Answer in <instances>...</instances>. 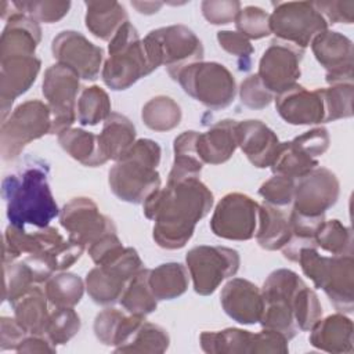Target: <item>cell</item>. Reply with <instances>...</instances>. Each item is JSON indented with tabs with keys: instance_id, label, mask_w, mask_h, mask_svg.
<instances>
[{
	"instance_id": "cell-30",
	"label": "cell",
	"mask_w": 354,
	"mask_h": 354,
	"mask_svg": "<svg viewBox=\"0 0 354 354\" xmlns=\"http://www.w3.org/2000/svg\"><path fill=\"white\" fill-rule=\"evenodd\" d=\"M136 142V127L130 119L122 113L111 112L104 120L98 144L106 160H119Z\"/></svg>"
},
{
	"instance_id": "cell-42",
	"label": "cell",
	"mask_w": 354,
	"mask_h": 354,
	"mask_svg": "<svg viewBox=\"0 0 354 354\" xmlns=\"http://www.w3.org/2000/svg\"><path fill=\"white\" fill-rule=\"evenodd\" d=\"M77 120L83 126H95L111 115V100L100 86L84 87L77 98Z\"/></svg>"
},
{
	"instance_id": "cell-22",
	"label": "cell",
	"mask_w": 354,
	"mask_h": 354,
	"mask_svg": "<svg viewBox=\"0 0 354 354\" xmlns=\"http://www.w3.org/2000/svg\"><path fill=\"white\" fill-rule=\"evenodd\" d=\"M41 61L36 55L12 57L0 61L1 120L10 113L14 100L26 93L40 72Z\"/></svg>"
},
{
	"instance_id": "cell-40",
	"label": "cell",
	"mask_w": 354,
	"mask_h": 354,
	"mask_svg": "<svg viewBox=\"0 0 354 354\" xmlns=\"http://www.w3.org/2000/svg\"><path fill=\"white\" fill-rule=\"evenodd\" d=\"M126 281L97 266L87 272L86 289L91 300L101 306L118 301L124 290Z\"/></svg>"
},
{
	"instance_id": "cell-21",
	"label": "cell",
	"mask_w": 354,
	"mask_h": 354,
	"mask_svg": "<svg viewBox=\"0 0 354 354\" xmlns=\"http://www.w3.org/2000/svg\"><path fill=\"white\" fill-rule=\"evenodd\" d=\"M220 303L230 318L245 325L260 322L264 308L261 289L243 278H232L224 285Z\"/></svg>"
},
{
	"instance_id": "cell-16",
	"label": "cell",
	"mask_w": 354,
	"mask_h": 354,
	"mask_svg": "<svg viewBox=\"0 0 354 354\" xmlns=\"http://www.w3.org/2000/svg\"><path fill=\"white\" fill-rule=\"evenodd\" d=\"M339 180L333 171L317 166L296 180L293 209L307 217H321L339 198Z\"/></svg>"
},
{
	"instance_id": "cell-15",
	"label": "cell",
	"mask_w": 354,
	"mask_h": 354,
	"mask_svg": "<svg viewBox=\"0 0 354 354\" xmlns=\"http://www.w3.org/2000/svg\"><path fill=\"white\" fill-rule=\"evenodd\" d=\"M59 223L68 231V239L84 249L104 234L116 231L112 218L102 214L97 203L87 196L71 199L59 212Z\"/></svg>"
},
{
	"instance_id": "cell-51",
	"label": "cell",
	"mask_w": 354,
	"mask_h": 354,
	"mask_svg": "<svg viewBox=\"0 0 354 354\" xmlns=\"http://www.w3.org/2000/svg\"><path fill=\"white\" fill-rule=\"evenodd\" d=\"M205 19L213 25H225L235 21L241 3L236 0H205L201 3Z\"/></svg>"
},
{
	"instance_id": "cell-36",
	"label": "cell",
	"mask_w": 354,
	"mask_h": 354,
	"mask_svg": "<svg viewBox=\"0 0 354 354\" xmlns=\"http://www.w3.org/2000/svg\"><path fill=\"white\" fill-rule=\"evenodd\" d=\"M149 270H140L124 286L119 299L122 307L133 315L147 317L156 310V299L148 283Z\"/></svg>"
},
{
	"instance_id": "cell-26",
	"label": "cell",
	"mask_w": 354,
	"mask_h": 354,
	"mask_svg": "<svg viewBox=\"0 0 354 354\" xmlns=\"http://www.w3.org/2000/svg\"><path fill=\"white\" fill-rule=\"evenodd\" d=\"M310 330L313 347L328 353H353V321L344 314L321 318Z\"/></svg>"
},
{
	"instance_id": "cell-29",
	"label": "cell",
	"mask_w": 354,
	"mask_h": 354,
	"mask_svg": "<svg viewBox=\"0 0 354 354\" xmlns=\"http://www.w3.org/2000/svg\"><path fill=\"white\" fill-rule=\"evenodd\" d=\"M10 304L14 308V318L26 333L44 335L50 311L47 296L40 285L33 286Z\"/></svg>"
},
{
	"instance_id": "cell-13",
	"label": "cell",
	"mask_w": 354,
	"mask_h": 354,
	"mask_svg": "<svg viewBox=\"0 0 354 354\" xmlns=\"http://www.w3.org/2000/svg\"><path fill=\"white\" fill-rule=\"evenodd\" d=\"M79 79L76 72L58 62L46 69L41 91L53 116L51 134H59L75 123L80 91Z\"/></svg>"
},
{
	"instance_id": "cell-58",
	"label": "cell",
	"mask_w": 354,
	"mask_h": 354,
	"mask_svg": "<svg viewBox=\"0 0 354 354\" xmlns=\"http://www.w3.org/2000/svg\"><path fill=\"white\" fill-rule=\"evenodd\" d=\"M163 6L162 1H131V7H134L140 14L151 15L160 10Z\"/></svg>"
},
{
	"instance_id": "cell-12",
	"label": "cell",
	"mask_w": 354,
	"mask_h": 354,
	"mask_svg": "<svg viewBox=\"0 0 354 354\" xmlns=\"http://www.w3.org/2000/svg\"><path fill=\"white\" fill-rule=\"evenodd\" d=\"M185 261L194 290L198 295L209 296L214 293L224 279L236 274L241 257L231 248L201 245L188 250Z\"/></svg>"
},
{
	"instance_id": "cell-55",
	"label": "cell",
	"mask_w": 354,
	"mask_h": 354,
	"mask_svg": "<svg viewBox=\"0 0 354 354\" xmlns=\"http://www.w3.org/2000/svg\"><path fill=\"white\" fill-rule=\"evenodd\" d=\"M124 246L122 245L116 231H111L104 234L101 238H98L95 242H93L87 250L91 257V260L98 266L108 259H111L113 254H116L119 250H122Z\"/></svg>"
},
{
	"instance_id": "cell-2",
	"label": "cell",
	"mask_w": 354,
	"mask_h": 354,
	"mask_svg": "<svg viewBox=\"0 0 354 354\" xmlns=\"http://www.w3.org/2000/svg\"><path fill=\"white\" fill-rule=\"evenodd\" d=\"M1 196L10 224L19 228L47 227L61 212L48 184V166L39 159L6 176L1 181Z\"/></svg>"
},
{
	"instance_id": "cell-44",
	"label": "cell",
	"mask_w": 354,
	"mask_h": 354,
	"mask_svg": "<svg viewBox=\"0 0 354 354\" xmlns=\"http://www.w3.org/2000/svg\"><path fill=\"white\" fill-rule=\"evenodd\" d=\"M317 248L329 252L332 256L353 254L351 230L339 220L324 221L315 236Z\"/></svg>"
},
{
	"instance_id": "cell-27",
	"label": "cell",
	"mask_w": 354,
	"mask_h": 354,
	"mask_svg": "<svg viewBox=\"0 0 354 354\" xmlns=\"http://www.w3.org/2000/svg\"><path fill=\"white\" fill-rule=\"evenodd\" d=\"M145 317L126 314L118 308H105L94 321L95 337L105 346L119 347L126 343L144 322Z\"/></svg>"
},
{
	"instance_id": "cell-14",
	"label": "cell",
	"mask_w": 354,
	"mask_h": 354,
	"mask_svg": "<svg viewBox=\"0 0 354 354\" xmlns=\"http://www.w3.org/2000/svg\"><path fill=\"white\" fill-rule=\"evenodd\" d=\"M259 203L241 192H230L216 205L210 220L214 235L230 241L252 239L257 230Z\"/></svg>"
},
{
	"instance_id": "cell-31",
	"label": "cell",
	"mask_w": 354,
	"mask_h": 354,
	"mask_svg": "<svg viewBox=\"0 0 354 354\" xmlns=\"http://www.w3.org/2000/svg\"><path fill=\"white\" fill-rule=\"evenodd\" d=\"M86 28L101 40H111L127 22V12L118 1H86Z\"/></svg>"
},
{
	"instance_id": "cell-53",
	"label": "cell",
	"mask_w": 354,
	"mask_h": 354,
	"mask_svg": "<svg viewBox=\"0 0 354 354\" xmlns=\"http://www.w3.org/2000/svg\"><path fill=\"white\" fill-rule=\"evenodd\" d=\"M288 342L281 332L264 328L259 333H253L252 353H288Z\"/></svg>"
},
{
	"instance_id": "cell-46",
	"label": "cell",
	"mask_w": 354,
	"mask_h": 354,
	"mask_svg": "<svg viewBox=\"0 0 354 354\" xmlns=\"http://www.w3.org/2000/svg\"><path fill=\"white\" fill-rule=\"evenodd\" d=\"M17 12L25 14L35 19L36 22L54 24L62 19L71 8V1H55V0H41V1H12L11 3Z\"/></svg>"
},
{
	"instance_id": "cell-56",
	"label": "cell",
	"mask_w": 354,
	"mask_h": 354,
	"mask_svg": "<svg viewBox=\"0 0 354 354\" xmlns=\"http://www.w3.org/2000/svg\"><path fill=\"white\" fill-rule=\"evenodd\" d=\"M0 326V350H17L26 337V330L11 317H1Z\"/></svg>"
},
{
	"instance_id": "cell-45",
	"label": "cell",
	"mask_w": 354,
	"mask_h": 354,
	"mask_svg": "<svg viewBox=\"0 0 354 354\" xmlns=\"http://www.w3.org/2000/svg\"><path fill=\"white\" fill-rule=\"evenodd\" d=\"M326 122H333L353 115V82L330 84L324 88Z\"/></svg>"
},
{
	"instance_id": "cell-38",
	"label": "cell",
	"mask_w": 354,
	"mask_h": 354,
	"mask_svg": "<svg viewBox=\"0 0 354 354\" xmlns=\"http://www.w3.org/2000/svg\"><path fill=\"white\" fill-rule=\"evenodd\" d=\"M180 105L167 95H156L151 98L141 111L144 124L155 131H169L177 127L181 122Z\"/></svg>"
},
{
	"instance_id": "cell-28",
	"label": "cell",
	"mask_w": 354,
	"mask_h": 354,
	"mask_svg": "<svg viewBox=\"0 0 354 354\" xmlns=\"http://www.w3.org/2000/svg\"><path fill=\"white\" fill-rule=\"evenodd\" d=\"M289 214L278 206L270 203L259 205L256 241L266 250L282 249L290 239Z\"/></svg>"
},
{
	"instance_id": "cell-39",
	"label": "cell",
	"mask_w": 354,
	"mask_h": 354,
	"mask_svg": "<svg viewBox=\"0 0 354 354\" xmlns=\"http://www.w3.org/2000/svg\"><path fill=\"white\" fill-rule=\"evenodd\" d=\"M83 292L82 278L72 272L51 275L44 282V293L53 307H75L82 300Z\"/></svg>"
},
{
	"instance_id": "cell-18",
	"label": "cell",
	"mask_w": 354,
	"mask_h": 354,
	"mask_svg": "<svg viewBox=\"0 0 354 354\" xmlns=\"http://www.w3.org/2000/svg\"><path fill=\"white\" fill-rule=\"evenodd\" d=\"M53 57L84 80H95L101 71L104 51L80 32L62 30L51 43Z\"/></svg>"
},
{
	"instance_id": "cell-6",
	"label": "cell",
	"mask_w": 354,
	"mask_h": 354,
	"mask_svg": "<svg viewBox=\"0 0 354 354\" xmlns=\"http://www.w3.org/2000/svg\"><path fill=\"white\" fill-rule=\"evenodd\" d=\"M108 53L109 57L104 62L101 77L112 90H126L153 72L144 43L129 21L109 40Z\"/></svg>"
},
{
	"instance_id": "cell-37",
	"label": "cell",
	"mask_w": 354,
	"mask_h": 354,
	"mask_svg": "<svg viewBox=\"0 0 354 354\" xmlns=\"http://www.w3.org/2000/svg\"><path fill=\"white\" fill-rule=\"evenodd\" d=\"M318 166V160L300 148L296 142H281L277 156L270 166L274 174H283L290 178H300Z\"/></svg>"
},
{
	"instance_id": "cell-41",
	"label": "cell",
	"mask_w": 354,
	"mask_h": 354,
	"mask_svg": "<svg viewBox=\"0 0 354 354\" xmlns=\"http://www.w3.org/2000/svg\"><path fill=\"white\" fill-rule=\"evenodd\" d=\"M170 337L162 326L148 322L140 325L133 336L119 347H115L116 353H165L169 347Z\"/></svg>"
},
{
	"instance_id": "cell-33",
	"label": "cell",
	"mask_w": 354,
	"mask_h": 354,
	"mask_svg": "<svg viewBox=\"0 0 354 354\" xmlns=\"http://www.w3.org/2000/svg\"><path fill=\"white\" fill-rule=\"evenodd\" d=\"M61 148L75 160L84 166L95 167L106 163L98 144V136L83 129L69 127L58 134Z\"/></svg>"
},
{
	"instance_id": "cell-52",
	"label": "cell",
	"mask_w": 354,
	"mask_h": 354,
	"mask_svg": "<svg viewBox=\"0 0 354 354\" xmlns=\"http://www.w3.org/2000/svg\"><path fill=\"white\" fill-rule=\"evenodd\" d=\"M313 3L315 8L326 19V22L351 24L354 21V1L329 0V1H313Z\"/></svg>"
},
{
	"instance_id": "cell-9",
	"label": "cell",
	"mask_w": 354,
	"mask_h": 354,
	"mask_svg": "<svg viewBox=\"0 0 354 354\" xmlns=\"http://www.w3.org/2000/svg\"><path fill=\"white\" fill-rule=\"evenodd\" d=\"M51 127L53 116L47 104L40 100L22 102L1 124V158L4 160L18 158L29 142L44 134H51Z\"/></svg>"
},
{
	"instance_id": "cell-48",
	"label": "cell",
	"mask_w": 354,
	"mask_h": 354,
	"mask_svg": "<svg viewBox=\"0 0 354 354\" xmlns=\"http://www.w3.org/2000/svg\"><path fill=\"white\" fill-rule=\"evenodd\" d=\"M296 180L283 174H274L271 178L264 181L259 188V195L266 203L272 206L285 207L292 203L295 195Z\"/></svg>"
},
{
	"instance_id": "cell-25",
	"label": "cell",
	"mask_w": 354,
	"mask_h": 354,
	"mask_svg": "<svg viewBox=\"0 0 354 354\" xmlns=\"http://www.w3.org/2000/svg\"><path fill=\"white\" fill-rule=\"evenodd\" d=\"M236 123L238 120L234 119H223L207 131L198 134L196 152L203 163L220 165L234 155L238 147Z\"/></svg>"
},
{
	"instance_id": "cell-20",
	"label": "cell",
	"mask_w": 354,
	"mask_h": 354,
	"mask_svg": "<svg viewBox=\"0 0 354 354\" xmlns=\"http://www.w3.org/2000/svg\"><path fill=\"white\" fill-rule=\"evenodd\" d=\"M275 108L289 124L326 123L324 88L308 90L296 83L277 94Z\"/></svg>"
},
{
	"instance_id": "cell-8",
	"label": "cell",
	"mask_w": 354,
	"mask_h": 354,
	"mask_svg": "<svg viewBox=\"0 0 354 354\" xmlns=\"http://www.w3.org/2000/svg\"><path fill=\"white\" fill-rule=\"evenodd\" d=\"M183 90L210 109H223L232 104L236 83L232 73L218 62H194L173 77Z\"/></svg>"
},
{
	"instance_id": "cell-17",
	"label": "cell",
	"mask_w": 354,
	"mask_h": 354,
	"mask_svg": "<svg viewBox=\"0 0 354 354\" xmlns=\"http://www.w3.org/2000/svg\"><path fill=\"white\" fill-rule=\"evenodd\" d=\"M304 50L282 41L272 40L259 62V77L275 95L295 86L300 77V61Z\"/></svg>"
},
{
	"instance_id": "cell-49",
	"label": "cell",
	"mask_w": 354,
	"mask_h": 354,
	"mask_svg": "<svg viewBox=\"0 0 354 354\" xmlns=\"http://www.w3.org/2000/svg\"><path fill=\"white\" fill-rule=\"evenodd\" d=\"M217 41L224 51L241 59L238 68L239 71L250 69V55L253 54L254 48L248 37L241 35L238 30H220L217 32Z\"/></svg>"
},
{
	"instance_id": "cell-11",
	"label": "cell",
	"mask_w": 354,
	"mask_h": 354,
	"mask_svg": "<svg viewBox=\"0 0 354 354\" xmlns=\"http://www.w3.org/2000/svg\"><path fill=\"white\" fill-rule=\"evenodd\" d=\"M261 295L283 299L293 311L299 330H310L322 317L317 293L292 270L272 271L263 283Z\"/></svg>"
},
{
	"instance_id": "cell-19",
	"label": "cell",
	"mask_w": 354,
	"mask_h": 354,
	"mask_svg": "<svg viewBox=\"0 0 354 354\" xmlns=\"http://www.w3.org/2000/svg\"><path fill=\"white\" fill-rule=\"evenodd\" d=\"M311 50L317 61L326 69L328 84L353 82V41L339 33L325 30L314 37Z\"/></svg>"
},
{
	"instance_id": "cell-23",
	"label": "cell",
	"mask_w": 354,
	"mask_h": 354,
	"mask_svg": "<svg viewBox=\"0 0 354 354\" xmlns=\"http://www.w3.org/2000/svg\"><path fill=\"white\" fill-rule=\"evenodd\" d=\"M236 142L249 162L259 169L272 165L281 145L277 134L266 123L256 119L236 123Z\"/></svg>"
},
{
	"instance_id": "cell-43",
	"label": "cell",
	"mask_w": 354,
	"mask_h": 354,
	"mask_svg": "<svg viewBox=\"0 0 354 354\" xmlns=\"http://www.w3.org/2000/svg\"><path fill=\"white\" fill-rule=\"evenodd\" d=\"M80 317L73 307H54L50 313L44 336L54 344H65L80 329Z\"/></svg>"
},
{
	"instance_id": "cell-4",
	"label": "cell",
	"mask_w": 354,
	"mask_h": 354,
	"mask_svg": "<svg viewBox=\"0 0 354 354\" xmlns=\"http://www.w3.org/2000/svg\"><path fill=\"white\" fill-rule=\"evenodd\" d=\"M84 252V248L65 239L57 228L41 227L26 231L15 225H8L4 231L3 266L14 263L19 256L26 254L47 268L64 271L73 266Z\"/></svg>"
},
{
	"instance_id": "cell-3",
	"label": "cell",
	"mask_w": 354,
	"mask_h": 354,
	"mask_svg": "<svg viewBox=\"0 0 354 354\" xmlns=\"http://www.w3.org/2000/svg\"><path fill=\"white\" fill-rule=\"evenodd\" d=\"M160 147L149 138L137 140L130 149L111 167L108 183L111 191L124 202L144 203L160 188L156 170L160 162Z\"/></svg>"
},
{
	"instance_id": "cell-34",
	"label": "cell",
	"mask_w": 354,
	"mask_h": 354,
	"mask_svg": "<svg viewBox=\"0 0 354 354\" xmlns=\"http://www.w3.org/2000/svg\"><path fill=\"white\" fill-rule=\"evenodd\" d=\"M148 283L156 300H173L188 289L189 274L180 263H165L149 270Z\"/></svg>"
},
{
	"instance_id": "cell-10",
	"label": "cell",
	"mask_w": 354,
	"mask_h": 354,
	"mask_svg": "<svg viewBox=\"0 0 354 354\" xmlns=\"http://www.w3.org/2000/svg\"><path fill=\"white\" fill-rule=\"evenodd\" d=\"M270 30L278 40L306 50L315 36L328 30V22L313 1H285L274 4Z\"/></svg>"
},
{
	"instance_id": "cell-54",
	"label": "cell",
	"mask_w": 354,
	"mask_h": 354,
	"mask_svg": "<svg viewBox=\"0 0 354 354\" xmlns=\"http://www.w3.org/2000/svg\"><path fill=\"white\" fill-rule=\"evenodd\" d=\"M293 142H296L300 148H303L313 158H317V156L325 153L326 149L329 148V134L325 127H314V129L304 131L303 134L295 137Z\"/></svg>"
},
{
	"instance_id": "cell-24",
	"label": "cell",
	"mask_w": 354,
	"mask_h": 354,
	"mask_svg": "<svg viewBox=\"0 0 354 354\" xmlns=\"http://www.w3.org/2000/svg\"><path fill=\"white\" fill-rule=\"evenodd\" d=\"M41 40L39 22L14 11L8 18L0 37V61L12 57L35 55Z\"/></svg>"
},
{
	"instance_id": "cell-32",
	"label": "cell",
	"mask_w": 354,
	"mask_h": 354,
	"mask_svg": "<svg viewBox=\"0 0 354 354\" xmlns=\"http://www.w3.org/2000/svg\"><path fill=\"white\" fill-rule=\"evenodd\" d=\"M198 134V131L188 130L174 138V160L167 177V184H176L201 176L203 162L196 152Z\"/></svg>"
},
{
	"instance_id": "cell-1",
	"label": "cell",
	"mask_w": 354,
	"mask_h": 354,
	"mask_svg": "<svg viewBox=\"0 0 354 354\" xmlns=\"http://www.w3.org/2000/svg\"><path fill=\"white\" fill-rule=\"evenodd\" d=\"M212 206L213 194L198 177L166 184L142 203L145 217L153 221V241L169 250L185 246Z\"/></svg>"
},
{
	"instance_id": "cell-50",
	"label": "cell",
	"mask_w": 354,
	"mask_h": 354,
	"mask_svg": "<svg viewBox=\"0 0 354 354\" xmlns=\"http://www.w3.org/2000/svg\"><path fill=\"white\" fill-rule=\"evenodd\" d=\"M239 97L242 104L252 109H263L274 100V94L264 86L257 73L248 76L241 83Z\"/></svg>"
},
{
	"instance_id": "cell-7",
	"label": "cell",
	"mask_w": 354,
	"mask_h": 354,
	"mask_svg": "<svg viewBox=\"0 0 354 354\" xmlns=\"http://www.w3.org/2000/svg\"><path fill=\"white\" fill-rule=\"evenodd\" d=\"M151 66H165L170 77L189 64L203 58L199 37L185 25H170L151 30L142 40Z\"/></svg>"
},
{
	"instance_id": "cell-57",
	"label": "cell",
	"mask_w": 354,
	"mask_h": 354,
	"mask_svg": "<svg viewBox=\"0 0 354 354\" xmlns=\"http://www.w3.org/2000/svg\"><path fill=\"white\" fill-rule=\"evenodd\" d=\"M57 347L44 335H30L25 337L15 351L18 353H54Z\"/></svg>"
},
{
	"instance_id": "cell-5",
	"label": "cell",
	"mask_w": 354,
	"mask_h": 354,
	"mask_svg": "<svg viewBox=\"0 0 354 354\" xmlns=\"http://www.w3.org/2000/svg\"><path fill=\"white\" fill-rule=\"evenodd\" d=\"M318 248L300 250L297 261L303 274L314 286L322 289L333 307L340 313H351L354 307V260L353 254L326 257Z\"/></svg>"
},
{
	"instance_id": "cell-47",
	"label": "cell",
	"mask_w": 354,
	"mask_h": 354,
	"mask_svg": "<svg viewBox=\"0 0 354 354\" xmlns=\"http://www.w3.org/2000/svg\"><path fill=\"white\" fill-rule=\"evenodd\" d=\"M236 30L248 39H263L271 33L270 14L257 6H248L239 10L235 18Z\"/></svg>"
},
{
	"instance_id": "cell-35",
	"label": "cell",
	"mask_w": 354,
	"mask_h": 354,
	"mask_svg": "<svg viewBox=\"0 0 354 354\" xmlns=\"http://www.w3.org/2000/svg\"><path fill=\"white\" fill-rule=\"evenodd\" d=\"M253 333L245 329L227 328L223 330H206L199 336L203 351L210 354L252 353Z\"/></svg>"
}]
</instances>
